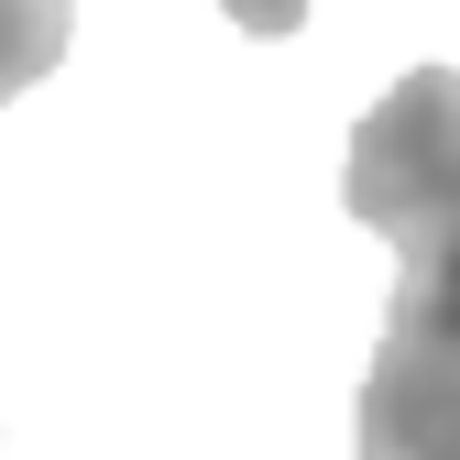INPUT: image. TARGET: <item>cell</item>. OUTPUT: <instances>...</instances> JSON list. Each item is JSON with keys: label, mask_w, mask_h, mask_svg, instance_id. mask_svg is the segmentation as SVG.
<instances>
[{"label": "cell", "mask_w": 460, "mask_h": 460, "mask_svg": "<svg viewBox=\"0 0 460 460\" xmlns=\"http://www.w3.org/2000/svg\"><path fill=\"white\" fill-rule=\"evenodd\" d=\"M340 208L394 242V296H460V66H406L340 154Z\"/></svg>", "instance_id": "cell-1"}, {"label": "cell", "mask_w": 460, "mask_h": 460, "mask_svg": "<svg viewBox=\"0 0 460 460\" xmlns=\"http://www.w3.org/2000/svg\"><path fill=\"white\" fill-rule=\"evenodd\" d=\"M362 460H460V296L384 307L362 373Z\"/></svg>", "instance_id": "cell-2"}, {"label": "cell", "mask_w": 460, "mask_h": 460, "mask_svg": "<svg viewBox=\"0 0 460 460\" xmlns=\"http://www.w3.org/2000/svg\"><path fill=\"white\" fill-rule=\"evenodd\" d=\"M66 44H77V0H0V99H22L33 77H55Z\"/></svg>", "instance_id": "cell-3"}, {"label": "cell", "mask_w": 460, "mask_h": 460, "mask_svg": "<svg viewBox=\"0 0 460 460\" xmlns=\"http://www.w3.org/2000/svg\"><path fill=\"white\" fill-rule=\"evenodd\" d=\"M219 12L242 22V33H263V44H274V33H296V22H307V0H219Z\"/></svg>", "instance_id": "cell-4"}]
</instances>
